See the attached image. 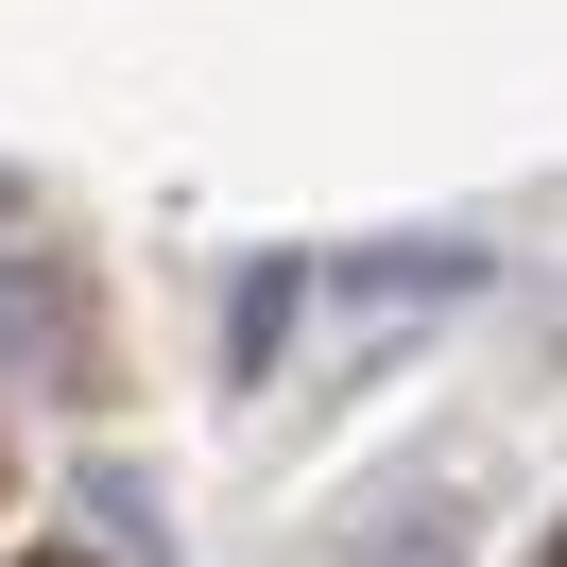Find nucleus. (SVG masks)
I'll return each instance as SVG.
<instances>
[{
	"label": "nucleus",
	"mask_w": 567,
	"mask_h": 567,
	"mask_svg": "<svg viewBox=\"0 0 567 567\" xmlns=\"http://www.w3.org/2000/svg\"><path fill=\"white\" fill-rule=\"evenodd\" d=\"M35 567H86V550H35Z\"/></svg>",
	"instance_id": "obj_1"
},
{
	"label": "nucleus",
	"mask_w": 567,
	"mask_h": 567,
	"mask_svg": "<svg viewBox=\"0 0 567 567\" xmlns=\"http://www.w3.org/2000/svg\"><path fill=\"white\" fill-rule=\"evenodd\" d=\"M550 567H567V533H550Z\"/></svg>",
	"instance_id": "obj_2"
}]
</instances>
